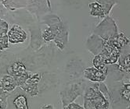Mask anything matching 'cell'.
I'll list each match as a JSON object with an SVG mask.
<instances>
[{"mask_svg": "<svg viewBox=\"0 0 130 109\" xmlns=\"http://www.w3.org/2000/svg\"><path fill=\"white\" fill-rule=\"evenodd\" d=\"M99 84L91 85L85 94L86 109H109L110 102L107 91L104 92Z\"/></svg>", "mask_w": 130, "mask_h": 109, "instance_id": "6da1fadb", "label": "cell"}, {"mask_svg": "<svg viewBox=\"0 0 130 109\" xmlns=\"http://www.w3.org/2000/svg\"><path fill=\"white\" fill-rule=\"evenodd\" d=\"M95 34L104 40L113 39L118 34L115 21L109 16H106L95 28Z\"/></svg>", "mask_w": 130, "mask_h": 109, "instance_id": "7a4b0ae2", "label": "cell"}, {"mask_svg": "<svg viewBox=\"0 0 130 109\" xmlns=\"http://www.w3.org/2000/svg\"><path fill=\"white\" fill-rule=\"evenodd\" d=\"M27 33L19 24H13L8 31L7 38L9 43L13 44H22L27 39Z\"/></svg>", "mask_w": 130, "mask_h": 109, "instance_id": "3957f363", "label": "cell"}, {"mask_svg": "<svg viewBox=\"0 0 130 109\" xmlns=\"http://www.w3.org/2000/svg\"><path fill=\"white\" fill-rule=\"evenodd\" d=\"M48 25V27L46 28L42 34V37L45 41H52L56 39L57 37V35L62 31V30L64 28L63 24L60 21V19L57 17L56 21H53V23H46Z\"/></svg>", "mask_w": 130, "mask_h": 109, "instance_id": "277c9868", "label": "cell"}, {"mask_svg": "<svg viewBox=\"0 0 130 109\" xmlns=\"http://www.w3.org/2000/svg\"><path fill=\"white\" fill-rule=\"evenodd\" d=\"M41 79V74L40 73H35L33 75H31L28 79L26 80L25 83L21 86V87L24 90L26 93L30 94L31 96H36L39 93L38 90V85L39 82Z\"/></svg>", "mask_w": 130, "mask_h": 109, "instance_id": "5b68a950", "label": "cell"}, {"mask_svg": "<svg viewBox=\"0 0 130 109\" xmlns=\"http://www.w3.org/2000/svg\"><path fill=\"white\" fill-rule=\"evenodd\" d=\"M107 68L103 70L95 67L88 68L84 71V77L92 82H96V83L104 82L107 78Z\"/></svg>", "mask_w": 130, "mask_h": 109, "instance_id": "8992f818", "label": "cell"}, {"mask_svg": "<svg viewBox=\"0 0 130 109\" xmlns=\"http://www.w3.org/2000/svg\"><path fill=\"white\" fill-rule=\"evenodd\" d=\"M17 83L14 77L10 75H4L3 78L0 79V90H3V92L10 93L15 90L17 87Z\"/></svg>", "mask_w": 130, "mask_h": 109, "instance_id": "52a82bcc", "label": "cell"}, {"mask_svg": "<svg viewBox=\"0 0 130 109\" xmlns=\"http://www.w3.org/2000/svg\"><path fill=\"white\" fill-rule=\"evenodd\" d=\"M88 44H89V49L96 56L103 50L104 39H102L96 34H93L89 38Z\"/></svg>", "mask_w": 130, "mask_h": 109, "instance_id": "ba28073f", "label": "cell"}, {"mask_svg": "<svg viewBox=\"0 0 130 109\" xmlns=\"http://www.w3.org/2000/svg\"><path fill=\"white\" fill-rule=\"evenodd\" d=\"M8 74L12 76L14 78L19 77L21 75L27 72L25 66L23 64V62L20 60H17L15 61L13 64L8 68Z\"/></svg>", "mask_w": 130, "mask_h": 109, "instance_id": "9c48e42d", "label": "cell"}, {"mask_svg": "<svg viewBox=\"0 0 130 109\" xmlns=\"http://www.w3.org/2000/svg\"><path fill=\"white\" fill-rule=\"evenodd\" d=\"M89 14L92 16L98 17L100 18V19H104L106 16H107L104 6L99 3H97L96 1L89 3Z\"/></svg>", "mask_w": 130, "mask_h": 109, "instance_id": "30bf717a", "label": "cell"}, {"mask_svg": "<svg viewBox=\"0 0 130 109\" xmlns=\"http://www.w3.org/2000/svg\"><path fill=\"white\" fill-rule=\"evenodd\" d=\"M0 2L6 10L10 11H15L27 5L26 0H0Z\"/></svg>", "mask_w": 130, "mask_h": 109, "instance_id": "8fae6325", "label": "cell"}, {"mask_svg": "<svg viewBox=\"0 0 130 109\" xmlns=\"http://www.w3.org/2000/svg\"><path fill=\"white\" fill-rule=\"evenodd\" d=\"M118 62V69L121 71L130 72V53L125 52L122 50Z\"/></svg>", "mask_w": 130, "mask_h": 109, "instance_id": "7c38bea8", "label": "cell"}, {"mask_svg": "<svg viewBox=\"0 0 130 109\" xmlns=\"http://www.w3.org/2000/svg\"><path fill=\"white\" fill-rule=\"evenodd\" d=\"M13 104L16 109H29L27 105V97L22 94L18 95L13 101Z\"/></svg>", "mask_w": 130, "mask_h": 109, "instance_id": "4fadbf2b", "label": "cell"}, {"mask_svg": "<svg viewBox=\"0 0 130 109\" xmlns=\"http://www.w3.org/2000/svg\"><path fill=\"white\" fill-rule=\"evenodd\" d=\"M92 64H93V66L96 69H105L107 67V64H106V62H105V59L103 56V54L101 53L96 54L95 56L94 59H93V61H92Z\"/></svg>", "mask_w": 130, "mask_h": 109, "instance_id": "5bb4252c", "label": "cell"}, {"mask_svg": "<svg viewBox=\"0 0 130 109\" xmlns=\"http://www.w3.org/2000/svg\"><path fill=\"white\" fill-rule=\"evenodd\" d=\"M96 1L104 6L107 16L109 15L110 10H112V8L117 3V0H96Z\"/></svg>", "mask_w": 130, "mask_h": 109, "instance_id": "9a60e30c", "label": "cell"}, {"mask_svg": "<svg viewBox=\"0 0 130 109\" xmlns=\"http://www.w3.org/2000/svg\"><path fill=\"white\" fill-rule=\"evenodd\" d=\"M120 95L124 100L130 102V84L127 83L123 84L120 89Z\"/></svg>", "mask_w": 130, "mask_h": 109, "instance_id": "2e32d148", "label": "cell"}, {"mask_svg": "<svg viewBox=\"0 0 130 109\" xmlns=\"http://www.w3.org/2000/svg\"><path fill=\"white\" fill-rule=\"evenodd\" d=\"M8 31H9L8 23L5 20L0 18V37L7 35Z\"/></svg>", "mask_w": 130, "mask_h": 109, "instance_id": "e0dca14e", "label": "cell"}, {"mask_svg": "<svg viewBox=\"0 0 130 109\" xmlns=\"http://www.w3.org/2000/svg\"><path fill=\"white\" fill-rule=\"evenodd\" d=\"M9 48V41L7 35L0 37V51H3Z\"/></svg>", "mask_w": 130, "mask_h": 109, "instance_id": "ac0fdd59", "label": "cell"}, {"mask_svg": "<svg viewBox=\"0 0 130 109\" xmlns=\"http://www.w3.org/2000/svg\"><path fill=\"white\" fill-rule=\"evenodd\" d=\"M63 109H86L84 107H82L78 104L75 103H71L69 104H68L66 107H65Z\"/></svg>", "mask_w": 130, "mask_h": 109, "instance_id": "d6986e66", "label": "cell"}, {"mask_svg": "<svg viewBox=\"0 0 130 109\" xmlns=\"http://www.w3.org/2000/svg\"><path fill=\"white\" fill-rule=\"evenodd\" d=\"M41 109H54V108H53V107L51 104H45Z\"/></svg>", "mask_w": 130, "mask_h": 109, "instance_id": "ffe728a7", "label": "cell"}, {"mask_svg": "<svg viewBox=\"0 0 130 109\" xmlns=\"http://www.w3.org/2000/svg\"><path fill=\"white\" fill-rule=\"evenodd\" d=\"M128 109H130V107H129V108H128Z\"/></svg>", "mask_w": 130, "mask_h": 109, "instance_id": "44dd1931", "label": "cell"}]
</instances>
